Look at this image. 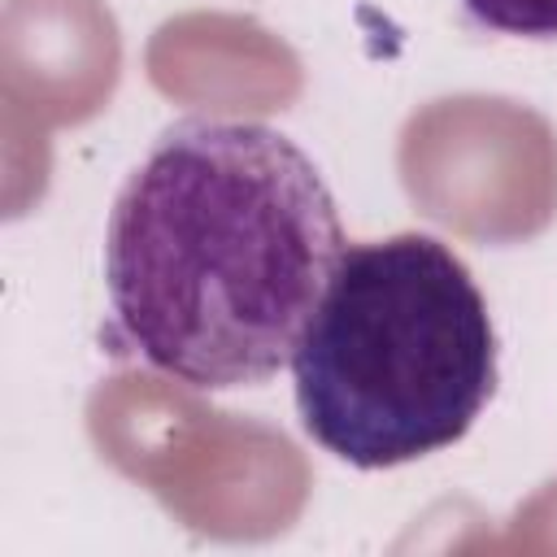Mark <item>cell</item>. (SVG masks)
Returning <instances> with one entry per match:
<instances>
[{
	"mask_svg": "<svg viewBox=\"0 0 557 557\" xmlns=\"http://www.w3.org/2000/svg\"><path fill=\"white\" fill-rule=\"evenodd\" d=\"M344 248L335 196L296 139L265 122H174L109 209L113 326L196 392L270 383Z\"/></svg>",
	"mask_w": 557,
	"mask_h": 557,
	"instance_id": "6da1fadb",
	"label": "cell"
},
{
	"mask_svg": "<svg viewBox=\"0 0 557 557\" xmlns=\"http://www.w3.org/2000/svg\"><path fill=\"white\" fill-rule=\"evenodd\" d=\"M292 383L305 435L357 470L453 448L496 392V326L470 265L426 231L348 244Z\"/></svg>",
	"mask_w": 557,
	"mask_h": 557,
	"instance_id": "7a4b0ae2",
	"label": "cell"
},
{
	"mask_svg": "<svg viewBox=\"0 0 557 557\" xmlns=\"http://www.w3.org/2000/svg\"><path fill=\"white\" fill-rule=\"evenodd\" d=\"M470 22L518 39H557V0H461Z\"/></svg>",
	"mask_w": 557,
	"mask_h": 557,
	"instance_id": "3957f363",
	"label": "cell"
}]
</instances>
